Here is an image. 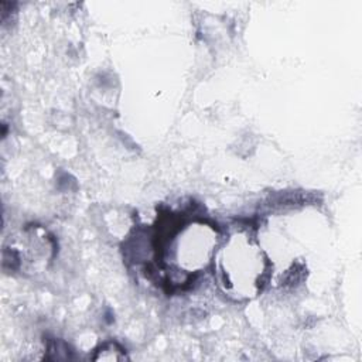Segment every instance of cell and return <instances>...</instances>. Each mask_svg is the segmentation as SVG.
<instances>
[{
    "mask_svg": "<svg viewBox=\"0 0 362 362\" xmlns=\"http://www.w3.org/2000/svg\"><path fill=\"white\" fill-rule=\"evenodd\" d=\"M156 263L167 276V284L181 287L205 270L219 242L216 225L206 219H185L168 214L161 218L151 239Z\"/></svg>",
    "mask_w": 362,
    "mask_h": 362,
    "instance_id": "1",
    "label": "cell"
},
{
    "mask_svg": "<svg viewBox=\"0 0 362 362\" xmlns=\"http://www.w3.org/2000/svg\"><path fill=\"white\" fill-rule=\"evenodd\" d=\"M212 263L219 287L235 301L259 296L270 277V260L247 228L230 232L215 250Z\"/></svg>",
    "mask_w": 362,
    "mask_h": 362,
    "instance_id": "2",
    "label": "cell"
}]
</instances>
